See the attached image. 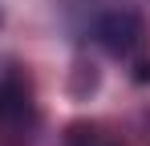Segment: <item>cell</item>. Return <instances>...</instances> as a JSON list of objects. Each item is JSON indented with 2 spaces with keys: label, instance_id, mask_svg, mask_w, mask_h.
I'll return each instance as SVG.
<instances>
[{
  "label": "cell",
  "instance_id": "cell-1",
  "mask_svg": "<svg viewBox=\"0 0 150 146\" xmlns=\"http://www.w3.org/2000/svg\"><path fill=\"white\" fill-rule=\"evenodd\" d=\"M93 33L114 57H126V61L146 57V28H142V21L134 12H105Z\"/></svg>",
  "mask_w": 150,
  "mask_h": 146
},
{
  "label": "cell",
  "instance_id": "cell-2",
  "mask_svg": "<svg viewBox=\"0 0 150 146\" xmlns=\"http://www.w3.org/2000/svg\"><path fill=\"white\" fill-rule=\"evenodd\" d=\"M28 114H33V101H28V89L21 85V81L4 77V81H0V122L16 126V122H25Z\"/></svg>",
  "mask_w": 150,
  "mask_h": 146
},
{
  "label": "cell",
  "instance_id": "cell-3",
  "mask_svg": "<svg viewBox=\"0 0 150 146\" xmlns=\"http://www.w3.org/2000/svg\"><path fill=\"white\" fill-rule=\"evenodd\" d=\"M65 146H118V142H114L101 126H85V122H81V126H73V130H69Z\"/></svg>",
  "mask_w": 150,
  "mask_h": 146
}]
</instances>
